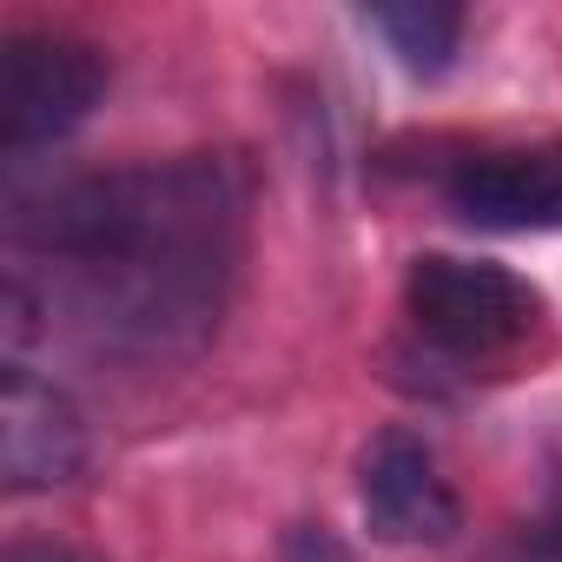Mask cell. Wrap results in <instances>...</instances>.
<instances>
[{"label":"cell","mask_w":562,"mask_h":562,"mask_svg":"<svg viewBox=\"0 0 562 562\" xmlns=\"http://www.w3.org/2000/svg\"><path fill=\"white\" fill-rule=\"evenodd\" d=\"M358 509L378 542L437 549L463 529V503L437 463V450L411 430H378L358 457Z\"/></svg>","instance_id":"obj_4"},{"label":"cell","mask_w":562,"mask_h":562,"mask_svg":"<svg viewBox=\"0 0 562 562\" xmlns=\"http://www.w3.org/2000/svg\"><path fill=\"white\" fill-rule=\"evenodd\" d=\"M529 542H536V555H542V562H562V463L549 470V490H542V503H536Z\"/></svg>","instance_id":"obj_9"},{"label":"cell","mask_w":562,"mask_h":562,"mask_svg":"<svg viewBox=\"0 0 562 562\" xmlns=\"http://www.w3.org/2000/svg\"><path fill=\"white\" fill-rule=\"evenodd\" d=\"M278 562H358V555L345 549L338 529H325V522H292L285 542H278Z\"/></svg>","instance_id":"obj_8"},{"label":"cell","mask_w":562,"mask_h":562,"mask_svg":"<svg viewBox=\"0 0 562 562\" xmlns=\"http://www.w3.org/2000/svg\"><path fill=\"white\" fill-rule=\"evenodd\" d=\"M0 562H106V555H93V549H80V542H47V536H34V542H8V555Z\"/></svg>","instance_id":"obj_10"},{"label":"cell","mask_w":562,"mask_h":562,"mask_svg":"<svg viewBox=\"0 0 562 562\" xmlns=\"http://www.w3.org/2000/svg\"><path fill=\"white\" fill-rule=\"evenodd\" d=\"M245 172L225 153H179L54 186L14 212L8 331L67 318L113 358H192L245 265Z\"/></svg>","instance_id":"obj_1"},{"label":"cell","mask_w":562,"mask_h":562,"mask_svg":"<svg viewBox=\"0 0 562 562\" xmlns=\"http://www.w3.org/2000/svg\"><path fill=\"white\" fill-rule=\"evenodd\" d=\"M443 205L476 232H562V146H476L443 166Z\"/></svg>","instance_id":"obj_5"},{"label":"cell","mask_w":562,"mask_h":562,"mask_svg":"<svg viewBox=\"0 0 562 562\" xmlns=\"http://www.w3.org/2000/svg\"><path fill=\"white\" fill-rule=\"evenodd\" d=\"M404 318L457 371H490L509 364L516 351L536 345L549 305L522 271L490 265V258H457V251H424L404 271Z\"/></svg>","instance_id":"obj_2"},{"label":"cell","mask_w":562,"mask_h":562,"mask_svg":"<svg viewBox=\"0 0 562 562\" xmlns=\"http://www.w3.org/2000/svg\"><path fill=\"white\" fill-rule=\"evenodd\" d=\"M364 27L397 54L404 74L437 80V74L457 67L470 14L463 8H443V0H384V8H364Z\"/></svg>","instance_id":"obj_7"},{"label":"cell","mask_w":562,"mask_h":562,"mask_svg":"<svg viewBox=\"0 0 562 562\" xmlns=\"http://www.w3.org/2000/svg\"><path fill=\"white\" fill-rule=\"evenodd\" d=\"M87 470V417L80 404L41 378L34 364H8L0 378V483L14 496L60 490Z\"/></svg>","instance_id":"obj_6"},{"label":"cell","mask_w":562,"mask_h":562,"mask_svg":"<svg viewBox=\"0 0 562 562\" xmlns=\"http://www.w3.org/2000/svg\"><path fill=\"white\" fill-rule=\"evenodd\" d=\"M106 100V54L67 34H21L0 60V146L41 153L93 120Z\"/></svg>","instance_id":"obj_3"}]
</instances>
